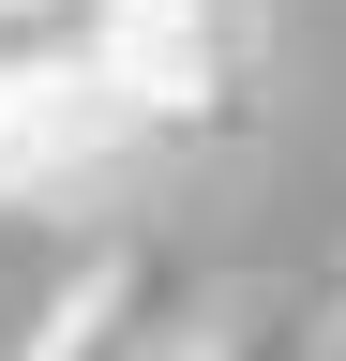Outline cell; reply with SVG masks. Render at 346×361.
I'll return each mask as SVG.
<instances>
[{
	"label": "cell",
	"instance_id": "cell-1",
	"mask_svg": "<svg viewBox=\"0 0 346 361\" xmlns=\"http://www.w3.org/2000/svg\"><path fill=\"white\" fill-rule=\"evenodd\" d=\"M91 61L151 135L256 121V0H91Z\"/></svg>",
	"mask_w": 346,
	"mask_h": 361
},
{
	"label": "cell",
	"instance_id": "cell-2",
	"mask_svg": "<svg viewBox=\"0 0 346 361\" xmlns=\"http://www.w3.org/2000/svg\"><path fill=\"white\" fill-rule=\"evenodd\" d=\"M166 135L121 106L106 61H30L0 75V211H91L106 180H136Z\"/></svg>",
	"mask_w": 346,
	"mask_h": 361
},
{
	"label": "cell",
	"instance_id": "cell-3",
	"mask_svg": "<svg viewBox=\"0 0 346 361\" xmlns=\"http://www.w3.org/2000/svg\"><path fill=\"white\" fill-rule=\"evenodd\" d=\"M211 331H226V301L196 286L181 241H106V256L16 331V361H196Z\"/></svg>",
	"mask_w": 346,
	"mask_h": 361
}]
</instances>
